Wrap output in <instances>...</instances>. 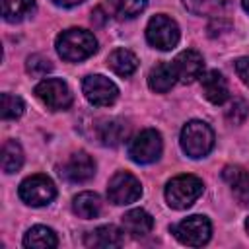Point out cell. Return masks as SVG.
Masks as SVG:
<instances>
[{
    "label": "cell",
    "mask_w": 249,
    "mask_h": 249,
    "mask_svg": "<svg viewBox=\"0 0 249 249\" xmlns=\"http://www.w3.org/2000/svg\"><path fill=\"white\" fill-rule=\"evenodd\" d=\"M173 70H175V76L179 82L183 84H191L195 82L196 78L202 76V70H204V58L200 53L193 51V49H187L183 53H179L175 58H173Z\"/></svg>",
    "instance_id": "11"
},
{
    "label": "cell",
    "mask_w": 249,
    "mask_h": 249,
    "mask_svg": "<svg viewBox=\"0 0 249 249\" xmlns=\"http://www.w3.org/2000/svg\"><path fill=\"white\" fill-rule=\"evenodd\" d=\"M140 195H142L140 181L134 175H130L128 171L115 173L107 185V196L113 204H130V202L138 200Z\"/></svg>",
    "instance_id": "8"
},
{
    "label": "cell",
    "mask_w": 249,
    "mask_h": 249,
    "mask_svg": "<svg viewBox=\"0 0 249 249\" xmlns=\"http://www.w3.org/2000/svg\"><path fill=\"white\" fill-rule=\"evenodd\" d=\"M35 95L53 111L68 109L72 103V93L68 86L58 78H47L35 86Z\"/></svg>",
    "instance_id": "10"
},
{
    "label": "cell",
    "mask_w": 249,
    "mask_h": 249,
    "mask_svg": "<svg viewBox=\"0 0 249 249\" xmlns=\"http://www.w3.org/2000/svg\"><path fill=\"white\" fill-rule=\"evenodd\" d=\"M249 115V105L243 101V99H233L230 103V107L226 109V119L231 123V124H241Z\"/></svg>",
    "instance_id": "27"
},
{
    "label": "cell",
    "mask_w": 249,
    "mask_h": 249,
    "mask_svg": "<svg viewBox=\"0 0 249 249\" xmlns=\"http://www.w3.org/2000/svg\"><path fill=\"white\" fill-rule=\"evenodd\" d=\"M58 173L66 181H70V183H86V181H89L93 177L95 163H93V160L86 152H76V154H72L60 165V171Z\"/></svg>",
    "instance_id": "12"
},
{
    "label": "cell",
    "mask_w": 249,
    "mask_h": 249,
    "mask_svg": "<svg viewBox=\"0 0 249 249\" xmlns=\"http://www.w3.org/2000/svg\"><path fill=\"white\" fill-rule=\"evenodd\" d=\"M235 72L241 78V82L249 86V56H241L235 60Z\"/></svg>",
    "instance_id": "29"
},
{
    "label": "cell",
    "mask_w": 249,
    "mask_h": 249,
    "mask_svg": "<svg viewBox=\"0 0 249 249\" xmlns=\"http://www.w3.org/2000/svg\"><path fill=\"white\" fill-rule=\"evenodd\" d=\"M200 84H202V93L204 97L214 103V105H222L228 97H230V88H228V82L226 78L222 76V72L218 70H210L206 74L200 76Z\"/></svg>",
    "instance_id": "13"
},
{
    "label": "cell",
    "mask_w": 249,
    "mask_h": 249,
    "mask_svg": "<svg viewBox=\"0 0 249 249\" xmlns=\"http://www.w3.org/2000/svg\"><path fill=\"white\" fill-rule=\"evenodd\" d=\"M107 64H109V68H111L115 74L126 78V76L134 74V70L138 68V58H136V54L130 53L128 49H115V51L109 54Z\"/></svg>",
    "instance_id": "18"
},
{
    "label": "cell",
    "mask_w": 249,
    "mask_h": 249,
    "mask_svg": "<svg viewBox=\"0 0 249 249\" xmlns=\"http://www.w3.org/2000/svg\"><path fill=\"white\" fill-rule=\"evenodd\" d=\"M56 196V187L47 175H31L19 185V198L29 206H45Z\"/></svg>",
    "instance_id": "6"
},
{
    "label": "cell",
    "mask_w": 249,
    "mask_h": 249,
    "mask_svg": "<svg viewBox=\"0 0 249 249\" xmlns=\"http://www.w3.org/2000/svg\"><path fill=\"white\" fill-rule=\"evenodd\" d=\"M23 245L25 247H31V249H53L58 245V239H56V233L47 228V226H35L31 228L25 237H23Z\"/></svg>",
    "instance_id": "19"
},
{
    "label": "cell",
    "mask_w": 249,
    "mask_h": 249,
    "mask_svg": "<svg viewBox=\"0 0 249 249\" xmlns=\"http://www.w3.org/2000/svg\"><path fill=\"white\" fill-rule=\"evenodd\" d=\"M241 4H243V10L249 14V0H241Z\"/></svg>",
    "instance_id": "31"
},
{
    "label": "cell",
    "mask_w": 249,
    "mask_h": 249,
    "mask_svg": "<svg viewBox=\"0 0 249 249\" xmlns=\"http://www.w3.org/2000/svg\"><path fill=\"white\" fill-rule=\"evenodd\" d=\"M115 14L121 18H134L146 8V0H109Z\"/></svg>",
    "instance_id": "25"
},
{
    "label": "cell",
    "mask_w": 249,
    "mask_h": 249,
    "mask_svg": "<svg viewBox=\"0 0 249 249\" xmlns=\"http://www.w3.org/2000/svg\"><path fill=\"white\" fill-rule=\"evenodd\" d=\"M245 230H247V233H249V218H247V222H245Z\"/></svg>",
    "instance_id": "32"
},
{
    "label": "cell",
    "mask_w": 249,
    "mask_h": 249,
    "mask_svg": "<svg viewBox=\"0 0 249 249\" xmlns=\"http://www.w3.org/2000/svg\"><path fill=\"white\" fill-rule=\"evenodd\" d=\"M84 0H54V4H58V6H66V8H70V6H76V4H82Z\"/></svg>",
    "instance_id": "30"
},
{
    "label": "cell",
    "mask_w": 249,
    "mask_h": 249,
    "mask_svg": "<svg viewBox=\"0 0 249 249\" xmlns=\"http://www.w3.org/2000/svg\"><path fill=\"white\" fill-rule=\"evenodd\" d=\"M126 136V126L121 121H105L99 128V138L105 146H117Z\"/></svg>",
    "instance_id": "24"
},
{
    "label": "cell",
    "mask_w": 249,
    "mask_h": 249,
    "mask_svg": "<svg viewBox=\"0 0 249 249\" xmlns=\"http://www.w3.org/2000/svg\"><path fill=\"white\" fill-rule=\"evenodd\" d=\"M25 70L31 74V76H45L47 72L53 70V64L47 56L43 54H31L25 62Z\"/></svg>",
    "instance_id": "28"
},
{
    "label": "cell",
    "mask_w": 249,
    "mask_h": 249,
    "mask_svg": "<svg viewBox=\"0 0 249 249\" xmlns=\"http://www.w3.org/2000/svg\"><path fill=\"white\" fill-rule=\"evenodd\" d=\"M97 51V41L93 33L86 29H66L56 37V53L68 62H80Z\"/></svg>",
    "instance_id": "1"
},
{
    "label": "cell",
    "mask_w": 249,
    "mask_h": 249,
    "mask_svg": "<svg viewBox=\"0 0 249 249\" xmlns=\"http://www.w3.org/2000/svg\"><path fill=\"white\" fill-rule=\"evenodd\" d=\"M204 191V185L195 175H177L165 185V200L171 208H189Z\"/></svg>",
    "instance_id": "2"
},
{
    "label": "cell",
    "mask_w": 249,
    "mask_h": 249,
    "mask_svg": "<svg viewBox=\"0 0 249 249\" xmlns=\"http://www.w3.org/2000/svg\"><path fill=\"white\" fill-rule=\"evenodd\" d=\"M214 146V132L202 121H191L181 130V148L189 158H204Z\"/></svg>",
    "instance_id": "3"
},
{
    "label": "cell",
    "mask_w": 249,
    "mask_h": 249,
    "mask_svg": "<svg viewBox=\"0 0 249 249\" xmlns=\"http://www.w3.org/2000/svg\"><path fill=\"white\" fill-rule=\"evenodd\" d=\"M35 8L33 0H2V16L6 21H19Z\"/></svg>",
    "instance_id": "23"
},
{
    "label": "cell",
    "mask_w": 249,
    "mask_h": 249,
    "mask_svg": "<svg viewBox=\"0 0 249 249\" xmlns=\"http://www.w3.org/2000/svg\"><path fill=\"white\" fill-rule=\"evenodd\" d=\"M23 163V150L16 140H8L2 146V169L6 173H14Z\"/></svg>",
    "instance_id": "22"
},
{
    "label": "cell",
    "mask_w": 249,
    "mask_h": 249,
    "mask_svg": "<svg viewBox=\"0 0 249 249\" xmlns=\"http://www.w3.org/2000/svg\"><path fill=\"white\" fill-rule=\"evenodd\" d=\"M183 6L195 16H216L230 6L231 0H181Z\"/></svg>",
    "instance_id": "21"
},
{
    "label": "cell",
    "mask_w": 249,
    "mask_h": 249,
    "mask_svg": "<svg viewBox=\"0 0 249 249\" xmlns=\"http://www.w3.org/2000/svg\"><path fill=\"white\" fill-rule=\"evenodd\" d=\"M23 113V101L18 95L2 93V119H18Z\"/></svg>",
    "instance_id": "26"
},
{
    "label": "cell",
    "mask_w": 249,
    "mask_h": 249,
    "mask_svg": "<svg viewBox=\"0 0 249 249\" xmlns=\"http://www.w3.org/2000/svg\"><path fill=\"white\" fill-rule=\"evenodd\" d=\"M222 177L230 185L233 196L241 204H247L249 202V173L239 165H226L222 171Z\"/></svg>",
    "instance_id": "14"
},
{
    "label": "cell",
    "mask_w": 249,
    "mask_h": 249,
    "mask_svg": "<svg viewBox=\"0 0 249 249\" xmlns=\"http://www.w3.org/2000/svg\"><path fill=\"white\" fill-rule=\"evenodd\" d=\"M72 210H74V214H78L84 220L97 218L99 212H101V198L95 193H89V191L80 193L78 196H74Z\"/></svg>",
    "instance_id": "20"
},
{
    "label": "cell",
    "mask_w": 249,
    "mask_h": 249,
    "mask_svg": "<svg viewBox=\"0 0 249 249\" xmlns=\"http://www.w3.org/2000/svg\"><path fill=\"white\" fill-rule=\"evenodd\" d=\"M128 156L136 163H152L161 156V136L154 128L140 130L128 142Z\"/></svg>",
    "instance_id": "5"
},
{
    "label": "cell",
    "mask_w": 249,
    "mask_h": 249,
    "mask_svg": "<svg viewBox=\"0 0 249 249\" xmlns=\"http://www.w3.org/2000/svg\"><path fill=\"white\" fill-rule=\"evenodd\" d=\"M152 228H154V218L142 208L128 210L123 216V230L132 237H144L152 231Z\"/></svg>",
    "instance_id": "15"
},
{
    "label": "cell",
    "mask_w": 249,
    "mask_h": 249,
    "mask_svg": "<svg viewBox=\"0 0 249 249\" xmlns=\"http://www.w3.org/2000/svg\"><path fill=\"white\" fill-rule=\"evenodd\" d=\"M175 82H177V76H175V70H173V64L171 62H160L148 74V86L156 93L169 91Z\"/></svg>",
    "instance_id": "17"
},
{
    "label": "cell",
    "mask_w": 249,
    "mask_h": 249,
    "mask_svg": "<svg viewBox=\"0 0 249 249\" xmlns=\"http://www.w3.org/2000/svg\"><path fill=\"white\" fill-rule=\"evenodd\" d=\"M82 89H84L86 99L95 107H107V105L115 103V99L119 95L117 86L109 78H105L101 74L86 76L84 84H82Z\"/></svg>",
    "instance_id": "9"
},
{
    "label": "cell",
    "mask_w": 249,
    "mask_h": 249,
    "mask_svg": "<svg viewBox=\"0 0 249 249\" xmlns=\"http://www.w3.org/2000/svg\"><path fill=\"white\" fill-rule=\"evenodd\" d=\"M88 247H99V249H109V247H119L123 245V233L117 226H99L93 231H89L84 239Z\"/></svg>",
    "instance_id": "16"
},
{
    "label": "cell",
    "mask_w": 249,
    "mask_h": 249,
    "mask_svg": "<svg viewBox=\"0 0 249 249\" xmlns=\"http://www.w3.org/2000/svg\"><path fill=\"white\" fill-rule=\"evenodd\" d=\"M171 231L175 233V237L181 243L191 245V247H200L210 239L212 226H210L206 216L195 214V216H189V218L181 220L177 226L171 228Z\"/></svg>",
    "instance_id": "7"
},
{
    "label": "cell",
    "mask_w": 249,
    "mask_h": 249,
    "mask_svg": "<svg viewBox=\"0 0 249 249\" xmlns=\"http://www.w3.org/2000/svg\"><path fill=\"white\" fill-rule=\"evenodd\" d=\"M146 39L154 49L169 51L179 43V27L171 18L163 14L154 16L146 25Z\"/></svg>",
    "instance_id": "4"
}]
</instances>
